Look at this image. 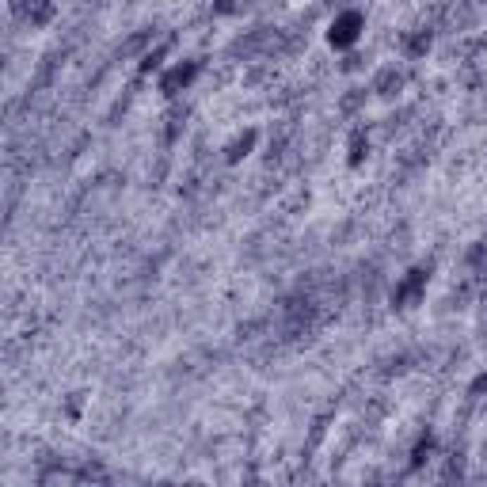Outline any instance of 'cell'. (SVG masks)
I'll return each mask as SVG.
<instances>
[{
    "mask_svg": "<svg viewBox=\"0 0 487 487\" xmlns=\"http://www.w3.org/2000/svg\"><path fill=\"white\" fill-rule=\"evenodd\" d=\"M50 15H53V0H27V23L42 27L50 23Z\"/></svg>",
    "mask_w": 487,
    "mask_h": 487,
    "instance_id": "4",
    "label": "cell"
},
{
    "mask_svg": "<svg viewBox=\"0 0 487 487\" xmlns=\"http://www.w3.org/2000/svg\"><path fill=\"white\" fill-rule=\"evenodd\" d=\"M217 12H232V0H217Z\"/></svg>",
    "mask_w": 487,
    "mask_h": 487,
    "instance_id": "6",
    "label": "cell"
},
{
    "mask_svg": "<svg viewBox=\"0 0 487 487\" xmlns=\"http://www.w3.org/2000/svg\"><path fill=\"white\" fill-rule=\"evenodd\" d=\"M358 27H362V15L358 12H343L339 23L331 27V42H339V46L354 42V39H358Z\"/></svg>",
    "mask_w": 487,
    "mask_h": 487,
    "instance_id": "2",
    "label": "cell"
},
{
    "mask_svg": "<svg viewBox=\"0 0 487 487\" xmlns=\"http://www.w3.org/2000/svg\"><path fill=\"white\" fill-rule=\"evenodd\" d=\"M423 286H426V278H423V270H411V274L404 278V282L396 286V293H392V301H396V308H411L423 297Z\"/></svg>",
    "mask_w": 487,
    "mask_h": 487,
    "instance_id": "1",
    "label": "cell"
},
{
    "mask_svg": "<svg viewBox=\"0 0 487 487\" xmlns=\"http://www.w3.org/2000/svg\"><path fill=\"white\" fill-rule=\"evenodd\" d=\"M400 72L396 69H385V72H377V80H373V91H377V96H392V91L400 88Z\"/></svg>",
    "mask_w": 487,
    "mask_h": 487,
    "instance_id": "5",
    "label": "cell"
},
{
    "mask_svg": "<svg viewBox=\"0 0 487 487\" xmlns=\"http://www.w3.org/2000/svg\"><path fill=\"white\" fill-rule=\"evenodd\" d=\"M191 77H194V65H175V69L164 77L160 88L167 91V96H175V88H186V84H191Z\"/></svg>",
    "mask_w": 487,
    "mask_h": 487,
    "instance_id": "3",
    "label": "cell"
}]
</instances>
